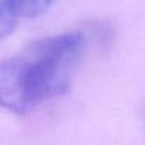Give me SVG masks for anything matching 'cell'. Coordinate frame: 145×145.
<instances>
[{"label":"cell","instance_id":"obj_1","mask_svg":"<svg viewBox=\"0 0 145 145\" xmlns=\"http://www.w3.org/2000/svg\"><path fill=\"white\" fill-rule=\"evenodd\" d=\"M86 46V33L71 31L39 39L22 51L36 105L70 90Z\"/></svg>","mask_w":145,"mask_h":145},{"label":"cell","instance_id":"obj_2","mask_svg":"<svg viewBox=\"0 0 145 145\" xmlns=\"http://www.w3.org/2000/svg\"><path fill=\"white\" fill-rule=\"evenodd\" d=\"M34 107L23 57L0 61V108L22 115Z\"/></svg>","mask_w":145,"mask_h":145},{"label":"cell","instance_id":"obj_3","mask_svg":"<svg viewBox=\"0 0 145 145\" xmlns=\"http://www.w3.org/2000/svg\"><path fill=\"white\" fill-rule=\"evenodd\" d=\"M19 17L14 0H0V40L13 33Z\"/></svg>","mask_w":145,"mask_h":145},{"label":"cell","instance_id":"obj_4","mask_svg":"<svg viewBox=\"0 0 145 145\" xmlns=\"http://www.w3.org/2000/svg\"><path fill=\"white\" fill-rule=\"evenodd\" d=\"M20 17L36 19L44 14L56 0H14Z\"/></svg>","mask_w":145,"mask_h":145}]
</instances>
